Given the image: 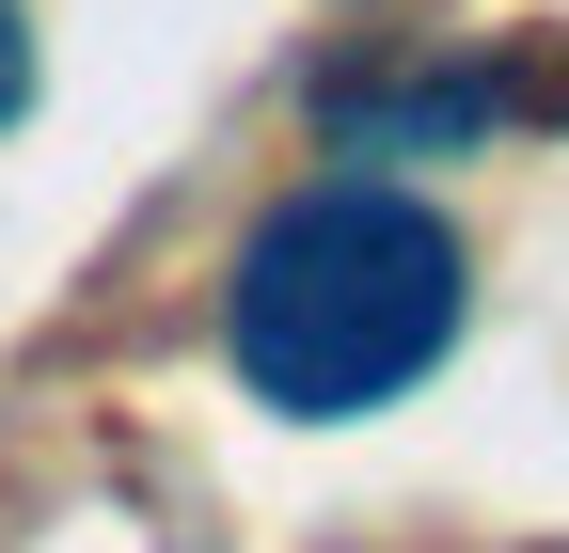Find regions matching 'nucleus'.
<instances>
[{"mask_svg": "<svg viewBox=\"0 0 569 553\" xmlns=\"http://www.w3.org/2000/svg\"><path fill=\"white\" fill-rule=\"evenodd\" d=\"M475 316V269H459V222L411 205L380 174H332V190H284L269 222L238 238V285H222V349L269 411H348L411 395L427 364L459 349Z\"/></svg>", "mask_w": 569, "mask_h": 553, "instance_id": "1", "label": "nucleus"}, {"mask_svg": "<svg viewBox=\"0 0 569 553\" xmlns=\"http://www.w3.org/2000/svg\"><path fill=\"white\" fill-rule=\"evenodd\" d=\"M17 111H32V17L0 0V127H17Z\"/></svg>", "mask_w": 569, "mask_h": 553, "instance_id": "2", "label": "nucleus"}]
</instances>
